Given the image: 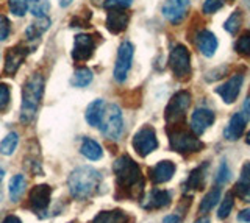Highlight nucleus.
<instances>
[{"label": "nucleus", "instance_id": "nucleus-1", "mask_svg": "<svg viewBox=\"0 0 250 223\" xmlns=\"http://www.w3.org/2000/svg\"><path fill=\"white\" fill-rule=\"evenodd\" d=\"M113 170L116 175V183L119 189L127 192L130 197H139L143 194L144 180L139 166L128 155L119 156L113 164Z\"/></svg>", "mask_w": 250, "mask_h": 223}, {"label": "nucleus", "instance_id": "nucleus-2", "mask_svg": "<svg viewBox=\"0 0 250 223\" xmlns=\"http://www.w3.org/2000/svg\"><path fill=\"white\" fill-rule=\"evenodd\" d=\"M102 176L100 173L89 166H82L72 170L69 175V190L70 195L77 200H86L96 194V190L100 184Z\"/></svg>", "mask_w": 250, "mask_h": 223}, {"label": "nucleus", "instance_id": "nucleus-3", "mask_svg": "<svg viewBox=\"0 0 250 223\" xmlns=\"http://www.w3.org/2000/svg\"><path fill=\"white\" fill-rule=\"evenodd\" d=\"M44 94V78L39 74L31 75L23 84L22 89V105H21V120L28 124L35 117L41 105Z\"/></svg>", "mask_w": 250, "mask_h": 223}, {"label": "nucleus", "instance_id": "nucleus-4", "mask_svg": "<svg viewBox=\"0 0 250 223\" xmlns=\"http://www.w3.org/2000/svg\"><path fill=\"white\" fill-rule=\"evenodd\" d=\"M167 134H169L170 149L174 151L183 153V155H188V153H197L205 147L203 142L197 137V134H195L192 130L185 128L182 124L169 127Z\"/></svg>", "mask_w": 250, "mask_h": 223}, {"label": "nucleus", "instance_id": "nucleus-5", "mask_svg": "<svg viewBox=\"0 0 250 223\" xmlns=\"http://www.w3.org/2000/svg\"><path fill=\"white\" fill-rule=\"evenodd\" d=\"M191 105V94L188 91H180L169 100L166 106V112H164V119H166L169 127L183 124L188 108Z\"/></svg>", "mask_w": 250, "mask_h": 223}, {"label": "nucleus", "instance_id": "nucleus-6", "mask_svg": "<svg viewBox=\"0 0 250 223\" xmlns=\"http://www.w3.org/2000/svg\"><path fill=\"white\" fill-rule=\"evenodd\" d=\"M100 130L108 139L117 141L121 137L124 131V120H122V112L121 108L111 103L105 106V112H104V119H102Z\"/></svg>", "mask_w": 250, "mask_h": 223}, {"label": "nucleus", "instance_id": "nucleus-7", "mask_svg": "<svg viewBox=\"0 0 250 223\" xmlns=\"http://www.w3.org/2000/svg\"><path fill=\"white\" fill-rule=\"evenodd\" d=\"M169 66L174 72L175 78L178 80H188L191 76V55L185 45L178 44L170 52L169 56Z\"/></svg>", "mask_w": 250, "mask_h": 223}, {"label": "nucleus", "instance_id": "nucleus-8", "mask_svg": "<svg viewBox=\"0 0 250 223\" xmlns=\"http://www.w3.org/2000/svg\"><path fill=\"white\" fill-rule=\"evenodd\" d=\"M133 44L125 41L119 45V50H117V58H116V64H114V78L122 83L125 78L128 76V72L131 69V61H133Z\"/></svg>", "mask_w": 250, "mask_h": 223}, {"label": "nucleus", "instance_id": "nucleus-9", "mask_svg": "<svg viewBox=\"0 0 250 223\" xmlns=\"http://www.w3.org/2000/svg\"><path fill=\"white\" fill-rule=\"evenodd\" d=\"M156 147H158V139L152 127H143L133 137V149L143 158L155 151Z\"/></svg>", "mask_w": 250, "mask_h": 223}, {"label": "nucleus", "instance_id": "nucleus-10", "mask_svg": "<svg viewBox=\"0 0 250 223\" xmlns=\"http://www.w3.org/2000/svg\"><path fill=\"white\" fill-rule=\"evenodd\" d=\"M50 197H52V187L47 186V184H38V186L31 187L28 194L30 207L35 212L45 211L50 204Z\"/></svg>", "mask_w": 250, "mask_h": 223}, {"label": "nucleus", "instance_id": "nucleus-11", "mask_svg": "<svg viewBox=\"0 0 250 223\" xmlns=\"http://www.w3.org/2000/svg\"><path fill=\"white\" fill-rule=\"evenodd\" d=\"M94 50H96V41L89 35H77L74 39V50H72V58L77 63H84L88 61Z\"/></svg>", "mask_w": 250, "mask_h": 223}, {"label": "nucleus", "instance_id": "nucleus-12", "mask_svg": "<svg viewBox=\"0 0 250 223\" xmlns=\"http://www.w3.org/2000/svg\"><path fill=\"white\" fill-rule=\"evenodd\" d=\"M27 47L25 45H14V47L8 49L6 50V56H5V69H3V74L8 76H13L18 69L21 67V64L23 63V59L27 56Z\"/></svg>", "mask_w": 250, "mask_h": 223}, {"label": "nucleus", "instance_id": "nucleus-13", "mask_svg": "<svg viewBox=\"0 0 250 223\" xmlns=\"http://www.w3.org/2000/svg\"><path fill=\"white\" fill-rule=\"evenodd\" d=\"M242 81H244V76L241 74H234L233 76H230L222 86L216 88V94H219L222 97V100L225 103H234V100L238 98L239 91L242 86Z\"/></svg>", "mask_w": 250, "mask_h": 223}, {"label": "nucleus", "instance_id": "nucleus-14", "mask_svg": "<svg viewBox=\"0 0 250 223\" xmlns=\"http://www.w3.org/2000/svg\"><path fill=\"white\" fill-rule=\"evenodd\" d=\"M188 8H189V0H167L163 5V16L170 24H178L186 16Z\"/></svg>", "mask_w": 250, "mask_h": 223}, {"label": "nucleus", "instance_id": "nucleus-15", "mask_svg": "<svg viewBox=\"0 0 250 223\" xmlns=\"http://www.w3.org/2000/svg\"><path fill=\"white\" fill-rule=\"evenodd\" d=\"M213 122H214L213 111L208 110V108H197V110L192 112V117H191V130L197 136H200L213 125Z\"/></svg>", "mask_w": 250, "mask_h": 223}, {"label": "nucleus", "instance_id": "nucleus-16", "mask_svg": "<svg viewBox=\"0 0 250 223\" xmlns=\"http://www.w3.org/2000/svg\"><path fill=\"white\" fill-rule=\"evenodd\" d=\"M130 14L125 10H109L106 16V28L113 35L122 33L128 25Z\"/></svg>", "mask_w": 250, "mask_h": 223}, {"label": "nucleus", "instance_id": "nucleus-17", "mask_svg": "<svg viewBox=\"0 0 250 223\" xmlns=\"http://www.w3.org/2000/svg\"><path fill=\"white\" fill-rule=\"evenodd\" d=\"M175 175V164L172 161H160L153 168H150V180L155 184H163L172 180Z\"/></svg>", "mask_w": 250, "mask_h": 223}, {"label": "nucleus", "instance_id": "nucleus-18", "mask_svg": "<svg viewBox=\"0 0 250 223\" xmlns=\"http://www.w3.org/2000/svg\"><path fill=\"white\" fill-rule=\"evenodd\" d=\"M195 44H197V49L200 53H203L205 56H213L216 50H217V37L209 32V30H202L195 36Z\"/></svg>", "mask_w": 250, "mask_h": 223}, {"label": "nucleus", "instance_id": "nucleus-19", "mask_svg": "<svg viewBox=\"0 0 250 223\" xmlns=\"http://www.w3.org/2000/svg\"><path fill=\"white\" fill-rule=\"evenodd\" d=\"M246 124H247V120L244 116H242V112L233 114L229 125H227L225 131H224V137L227 141H238L242 136V133H244Z\"/></svg>", "mask_w": 250, "mask_h": 223}, {"label": "nucleus", "instance_id": "nucleus-20", "mask_svg": "<svg viewBox=\"0 0 250 223\" xmlns=\"http://www.w3.org/2000/svg\"><path fill=\"white\" fill-rule=\"evenodd\" d=\"M169 204H170V194L167 190H160V189H153L148 198L143 203L146 209H161V207H166Z\"/></svg>", "mask_w": 250, "mask_h": 223}, {"label": "nucleus", "instance_id": "nucleus-21", "mask_svg": "<svg viewBox=\"0 0 250 223\" xmlns=\"http://www.w3.org/2000/svg\"><path fill=\"white\" fill-rule=\"evenodd\" d=\"M104 112H105V103L104 100H94L92 103L88 105V108H86V122L91 125V127H100L102 124V119H104Z\"/></svg>", "mask_w": 250, "mask_h": 223}, {"label": "nucleus", "instance_id": "nucleus-22", "mask_svg": "<svg viewBox=\"0 0 250 223\" xmlns=\"http://www.w3.org/2000/svg\"><path fill=\"white\" fill-rule=\"evenodd\" d=\"M128 215L121 209L114 211H102L89 223H127Z\"/></svg>", "mask_w": 250, "mask_h": 223}, {"label": "nucleus", "instance_id": "nucleus-23", "mask_svg": "<svg viewBox=\"0 0 250 223\" xmlns=\"http://www.w3.org/2000/svg\"><path fill=\"white\" fill-rule=\"evenodd\" d=\"M238 194L244 198V202H250V161L244 163L241 168L239 183L236 184Z\"/></svg>", "mask_w": 250, "mask_h": 223}, {"label": "nucleus", "instance_id": "nucleus-24", "mask_svg": "<svg viewBox=\"0 0 250 223\" xmlns=\"http://www.w3.org/2000/svg\"><path fill=\"white\" fill-rule=\"evenodd\" d=\"M27 187V180L23 175H14L10 180V200L11 202H19L22 194L25 192Z\"/></svg>", "mask_w": 250, "mask_h": 223}, {"label": "nucleus", "instance_id": "nucleus-25", "mask_svg": "<svg viewBox=\"0 0 250 223\" xmlns=\"http://www.w3.org/2000/svg\"><path fill=\"white\" fill-rule=\"evenodd\" d=\"M80 151L84 158H88L91 161H97L104 156V150H102L100 145L92 139H84L80 147Z\"/></svg>", "mask_w": 250, "mask_h": 223}, {"label": "nucleus", "instance_id": "nucleus-26", "mask_svg": "<svg viewBox=\"0 0 250 223\" xmlns=\"http://www.w3.org/2000/svg\"><path fill=\"white\" fill-rule=\"evenodd\" d=\"M221 200V189L219 187H214V189H211L208 194L203 197V200H202V203H200V207H199V211L202 212V214H207V212H209L213 207L217 204V202Z\"/></svg>", "mask_w": 250, "mask_h": 223}, {"label": "nucleus", "instance_id": "nucleus-27", "mask_svg": "<svg viewBox=\"0 0 250 223\" xmlns=\"http://www.w3.org/2000/svg\"><path fill=\"white\" fill-rule=\"evenodd\" d=\"M203 181H205V168H203V166H200L189 173V178L186 181V189L200 190L203 187Z\"/></svg>", "mask_w": 250, "mask_h": 223}, {"label": "nucleus", "instance_id": "nucleus-28", "mask_svg": "<svg viewBox=\"0 0 250 223\" xmlns=\"http://www.w3.org/2000/svg\"><path fill=\"white\" fill-rule=\"evenodd\" d=\"M49 25H50V20L47 18H38V22L31 24L25 32L28 39H39L41 35L45 32L47 28H49Z\"/></svg>", "mask_w": 250, "mask_h": 223}, {"label": "nucleus", "instance_id": "nucleus-29", "mask_svg": "<svg viewBox=\"0 0 250 223\" xmlns=\"http://www.w3.org/2000/svg\"><path fill=\"white\" fill-rule=\"evenodd\" d=\"M28 10L35 18H47L50 11L49 0H28Z\"/></svg>", "mask_w": 250, "mask_h": 223}, {"label": "nucleus", "instance_id": "nucleus-30", "mask_svg": "<svg viewBox=\"0 0 250 223\" xmlns=\"http://www.w3.org/2000/svg\"><path fill=\"white\" fill-rule=\"evenodd\" d=\"M18 144H19V136L18 133H8L3 141L0 142V153L5 156H10L14 153V150L18 149Z\"/></svg>", "mask_w": 250, "mask_h": 223}, {"label": "nucleus", "instance_id": "nucleus-31", "mask_svg": "<svg viewBox=\"0 0 250 223\" xmlns=\"http://www.w3.org/2000/svg\"><path fill=\"white\" fill-rule=\"evenodd\" d=\"M92 81V72L88 67H80L77 69L74 76H72V84L77 88H84Z\"/></svg>", "mask_w": 250, "mask_h": 223}, {"label": "nucleus", "instance_id": "nucleus-32", "mask_svg": "<svg viewBox=\"0 0 250 223\" xmlns=\"http://www.w3.org/2000/svg\"><path fill=\"white\" fill-rule=\"evenodd\" d=\"M242 24V14L241 11H233L230 14V18L225 20V32H229L230 35H236L238 30L241 28Z\"/></svg>", "mask_w": 250, "mask_h": 223}, {"label": "nucleus", "instance_id": "nucleus-33", "mask_svg": "<svg viewBox=\"0 0 250 223\" xmlns=\"http://www.w3.org/2000/svg\"><path fill=\"white\" fill-rule=\"evenodd\" d=\"M234 50L242 56H250V32H244L234 44Z\"/></svg>", "mask_w": 250, "mask_h": 223}, {"label": "nucleus", "instance_id": "nucleus-34", "mask_svg": "<svg viewBox=\"0 0 250 223\" xmlns=\"http://www.w3.org/2000/svg\"><path fill=\"white\" fill-rule=\"evenodd\" d=\"M8 6H10V10L14 16L22 18V16H25V13L28 10V0H10Z\"/></svg>", "mask_w": 250, "mask_h": 223}, {"label": "nucleus", "instance_id": "nucleus-35", "mask_svg": "<svg viewBox=\"0 0 250 223\" xmlns=\"http://www.w3.org/2000/svg\"><path fill=\"white\" fill-rule=\"evenodd\" d=\"M233 204H234V197H233V194H227V197L224 198V202H222L221 207H219V211H217V217L221 219V220L229 217L230 211L233 209Z\"/></svg>", "mask_w": 250, "mask_h": 223}, {"label": "nucleus", "instance_id": "nucleus-36", "mask_svg": "<svg viewBox=\"0 0 250 223\" xmlns=\"http://www.w3.org/2000/svg\"><path fill=\"white\" fill-rule=\"evenodd\" d=\"M133 0H105L104 6L106 10H127Z\"/></svg>", "mask_w": 250, "mask_h": 223}, {"label": "nucleus", "instance_id": "nucleus-37", "mask_svg": "<svg viewBox=\"0 0 250 223\" xmlns=\"http://www.w3.org/2000/svg\"><path fill=\"white\" fill-rule=\"evenodd\" d=\"M10 105V88L0 83V112H3Z\"/></svg>", "mask_w": 250, "mask_h": 223}, {"label": "nucleus", "instance_id": "nucleus-38", "mask_svg": "<svg viewBox=\"0 0 250 223\" xmlns=\"http://www.w3.org/2000/svg\"><path fill=\"white\" fill-rule=\"evenodd\" d=\"M224 6V2L222 0H207L205 3H203V13L207 14H214L216 11H219Z\"/></svg>", "mask_w": 250, "mask_h": 223}, {"label": "nucleus", "instance_id": "nucleus-39", "mask_svg": "<svg viewBox=\"0 0 250 223\" xmlns=\"http://www.w3.org/2000/svg\"><path fill=\"white\" fill-rule=\"evenodd\" d=\"M11 33V24L3 14H0V41H5Z\"/></svg>", "mask_w": 250, "mask_h": 223}, {"label": "nucleus", "instance_id": "nucleus-40", "mask_svg": "<svg viewBox=\"0 0 250 223\" xmlns=\"http://www.w3.org/2000/svg\"><path fill=\"white\" fill-rule=\"evenodd\" d=\"M229 180H230V168L225 163H222L221 166H219V170H217V175H216V181L219 184H224Z\"/></svg>", "mask_w": 250, "mask_h": 223}, {"label": "nucleus", "instance_id": "nucleus-41", "mask_svg": "<svg viewBox=\"0 0 250 223\" xmlns=\"http://www.w3.org/2000/svg\"><path fill=\"white\" fill-rule=\"evenodd\" d=\"M238 220L242 223H250V209H244L238 214Z\"/></svg>", "mask_w": 250, "mask_h": 223}, {"label": "nucleus", "instance_id": "nucleus-42", "mask_svg": "<svg viewBox=\"0 0 250 223\" xmlns=\"http://www.w3.org/2000/svg\"><path fill=\"white\" fill-rule=\"evenodd\" d=\"M242 116L246 117V120H250V98H246L244 108H242Z\"/></svg>", "mask_w": 250, "mask_h": 223}, {"label": "nucleus", "instance_id": "nucleus-43", "mask_svg": "<svg viewBox=\"0 0 250 223\" xmlns=\"http://www.w3.org/2000/svg\"><path fill=\"white\" fill-rule=\"evenodd\" d=\"M2 223H22L19 217H16V215H8V217H5V220Z\"/></svg>", "mask_w": 250, "mask_h": 223}, {"label": "nucleus", "instance_id": "nucleus-44", "mask_svg": "<svg viewBox=\"0 0 250 223\" xmlns=\"http://www.w3.org/2000/svg\"><path fill=\"white\" fill-rule=\"evenodd\" d=\"M163 223H180V219L177 215H167V217L163 220Z\"/></svg>", "mask_w": 250, "mask_h": 223}, {"label": "nucleus", "instance_id": "nucleus-45", "mask_svg": "<svg viewBox=\"0 0 250 223\" xmlns=\"http://www.w3.org/2000/svg\"><path fill=\"white\" fill-rule=\"evenodd\" d=\"M72 2H74V0H60V6H62V8H66V6H69Z\"/></svg>", "mask_w": 250, "mask_h": 223}, {"label": "nucleus", "instance_id": "nucleus-46", "mask_svg": "<svg viewBox=\"0 0 250 223\" xmlns=\"http://www.w3.org/2000/svg\"><path fill=\"white\" fill-rule=\"evenodd\" d=\"M195 223H209V219L208 217H200Z\"/></svg>", "mask_w": 250, "mask_h": 223}, {"label": "nucleus", "instance_id": "nucleus-47", "mask_svg": "<svg viewBox=\"0 0 250 223\" xmlns=\"http://www.w3.org/2000/svg\"><path fill=\"white\" fill-rule=\"evenodd\" d=\"M246 142H247V144L250 145V131L247 133V137H246Z\"/></svg>", "mask_w": 250, "mask_h": 223}, {"label": "nucleus", "instance_id": "nucleus-48", "mask_svg": "<svg viewBox=\"0 0 250 223\" xmlns=\"http://www.w3.org/2000/svg\"><path fill=\"white\" fill-rule=\"evenodd\" d=\"M229 2H234V0H229Z\"/></svg>", "mask_w": 250, "mask_h": 223}]
</instances>
